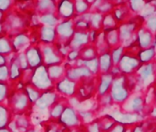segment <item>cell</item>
Masks as SVG:
<instances>
[{"mask_svg":"<svg viewBox=\"0 0 156 132\" xmlns=\"http://www.w3.org/2000/svg\"><path fill=\"white\" fill-rule=\"evenodd\" d=\"M125 50H126V48L122 45H120V46H118L116 47H113V48H112L110 50L113 66H118L120 60L122 59L123 54L125 53Z\"/></svg>","mask_w":156,"mask_h":132,"instance_id":"14","label":"cell"},{"mask_svg":"<svg viewBox=\"0 0 156 132\" xmlns=\"http://www.w3.org/2000/svg\"><path fill=\"white\" fill-rule=\"evenodd\" d=\"M130 128L131 127H129V126H126L124 124L117 122L111 130H109L106 132H128V130H130Z\"/></svg>","mask_w":156,"mask_h":132,"instance_id":"19","label":"cell"},{"mask_svg":"<svg viewBox=\"0 0 156 132\" xmlns=\"http://www.w3.org/2000/svg\"><path fill=\"white\" fill-rule=\"evenodd\" d=\"M99 61V68H100V73H110L111 69L113 67V63L111 57V52L106 51L102 54H101L98 57Z\"/></svg>","mask_w":156,"mask_h":132,"instance_id":"11","label":"cell"},{"mask_svg":"<svg viewBox=\"0 0 156 132\" xmlns=\"http://www.w3.org/2000/svg\"><path fill=\"white\" fill-rule=\"evenodd\" d=\"M143 125L144 132H156V120L146 117L143 120Z\"/></svg>","mask_w":156,"mask_h":132,"instance_id":"16","label":"cell"},{"mask_svg":"<svg viewBox=\"0 0 156 132\" xmlns=\"http://www.w3.org/2000/svg\"><path fill=\"white\" fill-rule=\"evenodd\" d=\"M119 26V23L116 21L114 18L113 15L112 13L106 14L103 16V20H102V29H112V28H117Z\"/></svg>","mask_w":156,"mask_h":132,"instance_id":"15","label":"cell"},{"mask_svg":"<svg viewBox=\"0 0 156 132\" xmlns=\"http://www.w3.org/2000/svg\"><path fill=\"white\" fill-rule=\"evenodd\" d=\"M103 34H104V38H105L106 44L110 49L122 45L121 40H120V36H119V32H118L117 28L103 30Z\"/></svg>","mask_w":156,"mask_h":132,"instance_id":"10","label":"cell"},{"mask_svg":"<svg viewBox=\"0 0 156 132\" xmlns=\"http://www.w3.org/2000/svg\"><path fill=\"white\" fill-rule=\"evenodd\" d=\"M137 78V89H147L149 87L156 85L155 62L141 65L135 72Z\"/></svg>","mask_w":156,"mask_h":132,"instance_id":"3","label":"cell"},{"mask_svg":"<svg viewBox=\"0 0 156 132\" xmlns=\"http://www.w3.org/2000/svg\"><path fill=\"white\" fill-rule=\"evenodd\" d=\"M110 115L115 120L116 122L124 124V125L129 126V127H132L134 124L143 121L144 120V118H146V117H144V116H141V115H137V114L123 112V111H122L120 109V107H119L118 109H115L112 112H111Z\"/></svg>","mask_w":156,"mask_h":132,"instance_id":"5","label":"cell"},{"mask_svg":"<svg viewBox=\"0 0 156 132\" xmlns=\"http://www.w3.org/2000/svg\"><path fill=\"white\" fill-rule=\"evenodd\" d=\"M85 63H86V68L90 71L91 74L97 75L98 73H100L98 57L93 58V59H90V60H87Z\"/></svg>","mask_w":156,"mask_h":132,"instance_id":"18","label":"cell"},{"mask_svg":"<svg viewBox=\"0 0 156 132\" xmlns=\"http://www.w3.org/2000/svg\"><path fill=\"white\" fill-rule=\"evenodd\" d=\"M141 63L137 57V53L131 51L129 49L125 50L122 59L120 60L118 67L123 75H132L134 74L138 68L141 67Z\"/></svg>","mask_w":156,"mask_h":132,"instance_id":"4","label":"cell"},{"mask_svg":"<svg viewBox=\"0 0 156 132\" xmlns=\"http://www.w3.org/2000/svg\"><path fill=\"white\" fill-rule=\"evenodd\" d=\"M98 121H99L101 132L108 131L117 123L115 121V120L110 114H106L103 117H101V119H98Z\"/></svg>","mask_w":156,"mask_h":132,"instance_id":"12","label":"cell"},{"mask_svg":"<svg viewBox=\"0 0 156 132\" xmlns=\"http://www.w3.org/2000/svg\"><path fill=\"white\" fill-rule=\"evenodd\" d=\"M112 14L113 15L114 18L119 24L129 20L133 16L126 3L121 5H115L112 11Z\"/></svg>","mask_w":156,"mask_h":132,"instance_id":"8","label":"cell"},{"mask_svg":"<svg viewBox=\"0 0 156 132\" xmlns=\"http://www.w3.org/2000/svg\"><path fill=\"white\" fill-rule=\"evenodd\" d=\"M146 1H153V0H146Z\"/></svg>","mask_w":156,"mask_h":132,"instance_id":"23","label":"cell"},{"mask_svg":"<svg viewBox=\"0 0 156 132\" xmlns=\"http://www.w3.org/2000/svg\"><path fill=\"white\" fill-rule=\"evenodd\" d=\"M108 1H112V0H108Z\"/></svg>","mask_w":156,"mask_h":132,"instance_id":"24","label":"cell"},{"mask_svg":"<svg viewBox=\"0 0 156 132\" xmlns=\"http://www.w3.org/2000/svg\"><path fill=\"white\" fill-rule=\"evenodd\" d=\"M144 26L147 28L150 32H152L154 35L156 34V15L151 16L144 19Z\"/></svg>","mask_w":156,"mask_h":132,"instance_id":"17","label":"cell"},{"mask_svg":"<svg viewBox=\"0 0 156 132\" xmlns=\"http://www.w3.org/2000/svg\"><path fill=\"white\" fill-rule=\"evenodd\" d=\"M136 40L140 49L154 46V35L144 26L138 28L136 32Z\"/></svg>","mask_w":156,"mask_h":132,"instance_id":"6","label":"cell"},{"mask_svg":"<svg viewBox=\"0 0 156 132\" xmlns=\"http://www.w3.org/2000/svg\"><path fill=\"white\" fill-rule=\"evenodd\" d=\"M147 117H150V118H152V119H154V120H156L155 105H154V106H152V107H151V109H150V110H149V112H148V114H147Z\"/></svg>","mask_w":156,"mask_h":132,"instance_id":"21","label":"cell"},{"mask_svg":"<svg viewBox=\"0 0 156 132\" xmlns=\"http://www.w3.org/2000/svg\"><path fill=\"white\" fill-rule=\"evenodd\" d=\"M109 94L115 105L121 106L123 102L127 100L132 92L128 88L125 75L122 74L113 78Z\"/></svg>","mask_w":156,"mask_h":132,"instance_id":"2","label":"cell"},{"mask_svg":"<svg viewBox=\"0 0 156 132\" xmlns=\"http://www.w3.org/2000/svg\"><path fill=\"white\" fill-rule=\"evenodd\" d=\"M113 78H114L111 73L100 74V77L98 78V85H97V93L99 97L109 94Z\"/></svg>","mask_w":156,"mask_h":132,"instance_id":"7","label":"cell"},{"mask_svg":"<svg viewBox=\"0 0 156 132\" xmlns=\"http://www.w3.org/2000/svg\"><path fill=\"white\" fill-rule=\"evenodd\" d=\"M119 107L123 112L137 114L144 117H147V114L151 109V107H149L146 103L145 94L143 91L133 92L127 100Z\"/></svg>","mask_w":156,"mask_h":132,"instance_id":"1","label":"cell"},{"mask_svg":"<svg viewBox=\"0 0 156 132\" xmlns=\"http://www.w3.org/2000/svg\"><path fill=\"white\" fill-rule=\"evenodd\" d=\"M130 132H144V125H143V121L138 122V123L134 124L133 126H132V127L130 128Z\"/></svg>","mask_w":156,"mask_h":132,"instance_id":"20","label":"cell"},{"mask_svg":"<svg viewBox=\"0 0 156 132\" xmlns=\"http://www.w3.org/2000/svg\"><path fill=\"white\" fill-rule=\"evenodd\" d=\"M137 57L142 65L154 62L156 60L155 47L152 46L147 48H141L137 52Z\"/></svg>","mask_w":156,"mask_h":132,"instance_id":"9","label":"cell"},{"mask_svg":"<svg viewBox=\"0 0 156 132\" xmlns=\"http://www.w3.org/2000/svg\"><path fill=\"white\" fill-rule=\"evenodd\" d=\"M127 0H112V3L114 5H121V4H125Z\"/></svg>","mask_w":156,"mask_h":132,"instance_id":"22","label":"cell"},{"mask_svg":"<svg viewBox=\"0 0 156 132\" xmlns=\"http://www.w3.org/2000/svg\"><path fill=\"white\" fill-rule=\"evenodd\" d=\"M155 15H156V14H155Z\"/></svg>","mask_w":156,"mask_h":132,"instance_id":"25","label":"cell"},{"mask_svg":"<svg viewBox=\"0 0 156 132\" xmlns=\"http://www.w3.org/2000/svg\"><path fill=\"white\" fill-rule=\"evenodd\" d=\"M146 2V0H127L126 4L133 15H139L144 9Z\"/></svg>","mask_w":156,"mask_h":132,"instance_id":"13","label":"cell"}]
</instances>
